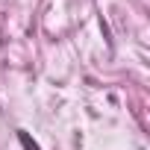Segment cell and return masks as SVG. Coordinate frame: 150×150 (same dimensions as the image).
I'll list each match as a JSON object with an SVG mask.
<instances>
[{
	"label": "cell",
	"instance_id": "6da1fadb",
	"mask_svg": "<svg viewBox=\"0 0 150 150\" xmlns=\"http://www.w3.org/2000/svg\"><path fill=\"white\" fill-rule=\"evenodd\" d=\"M18 141H21V147H24V150H41V147L30 138V132H24V129H18Z\"/></svg>",
	"mask_w": 150,
	"mask_h": 150
}]
</instances>
